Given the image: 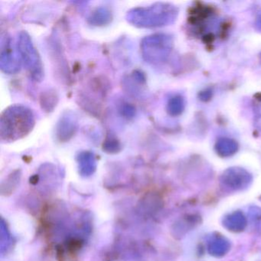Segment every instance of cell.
<instances>
[{
	"instance_id": "cell-1",
	"label": "cell",
	"mask_w": 261,
	"mask_h": 261,
	"mask_svg": "<svg viewBox=\"0 0 261 261\" xmlns=\"http://www.w3.org/2000/svg\"><path fill=\"white\" fill-rule=\"evenodd\" d=\"M36 126V117L31 108L13 105L4 110L0 117V140L10 143L27 137Z\"/></svg>"
},
{
	"instance_id": "cell-2",
	"label": "cell",
	"mask_w": 261,
	"mask_h": 261,
	"mask_svg": "<svg viewBox=\"0 0 261 261\" xmlns=\"http://www.w3.org/2000/svg\"><path fill=\"white\" fill-rule=\"evenodd\" d=\"M178 16L176 6L168 3H156L148 7L131 9L126 13V19L137 28H160L173 24Z\"/></svg>"
},
{
	"instance_id": "cell-3",
	"label": "cell",
	"mask_w": 261,
	"mask_h": 261,
	"mask_svg": "<svg viewBox=\"0 0 261 261\" xmlns=\"http://www.w3.org/2000/svg\"><path fill=\"white\" fill-rule=\"evenodd\" d=\"M173 46L172 36L166 33H155L142 39L140 51L142 57L146 62L158 65L169 59Z\"/></svg>"
},
{
	"instance_id": "cell-4",
	"label": "cell",
	"mask_w": 261,
	"mask_h": 261,
	"mask_svg": "<svg viewBox=\"0 0 261 261\" xmlns=\"http://www.w3.org/2000/svg\"><path fill=\"white\" fill-rule=\"evenodd\" d=\"M21 63L28 71L31 79L40 82L44 77V68L39 51L28 33L22 31L18 34L16 43Z\"/></svg>"
},
{
	"instance_id": "cell-5",
	"label": "cell",
	"mask_w": 261,
	"mask_h": 261,
	"mask_svg": "<svg viewBox=\"0 0 261 261\" xmlns=\"http://www.w3.org/2000/svg\"><path fill=\"white\" fill-rule=\"evenodd\" d=\"M21 66L16 45L14 46L8 33H3L0 44V68L5 74H15L20 71Z\"/></svg>"
},
{
	"instance_id": "cell-6",
	"label": "cell",
	"mask_w": 261,
	"mask_h": 261,
	"mask_svg": "<svg viewBox=\"0 0 261 261\" xmlns=\"http://www.w3.org/2000/svg\"><path fill=\"white\" fill-rule=\"evenodd\" d=\"M79 129V119L73 111H65L56 123L55 136L60 143H66L73 138Z\"/></svg>"
},
{
	"instance_id": "cell-7",
	"label": "cell",
	"mask_w": 261,
	"mask_h": 261,
	"mask_svg": "<svg viewBox=\"0 0 261 261\" xmlns=\"http://www.w3.org/2000/svg\"><path fill=\"white\" fill-rule=\"evenodd\" d=\"M251 176L247 171L242 168L233 167L226 170L222 175L224 184L230 188H243L248 185Z\"/></svg>"
},
{
	"instance_id": "cell-8",
	"label": "cell",
	"mask_w": 261,
	"mask_h": 261,
	"mask_svg": "<svg viewBox=\"0 0 261 261\" xmlns=\"http://www.w3.org/2000/svg\"><path fill=\"white\" fill-rule=\"evenodd\" d=\"M79 172L82 176L88 177L94 173L97 169V160L93 152H81L77 155Z\"/></svg>"
},
{
	"instance_id": "cell-9",
	"label": "cell",
	"mask_w": 261,
	"mask_h": 261,
	"mask_svg": "<svg viewBox=\"0 0 261 261\" xmlns=\"http://www.w3.org/2000/svg\"><path fill=\"white\" fill-rule=\"evenodd\" d=\"M112 13L105 7H99L94 10L88 17V22L94 27H105L112 21Z\"/></svg>"
},
{
	"instance_id": "cell-10",
	"label": "cell",
	"mask_w": 261,
	"mask_h": 261,
	"mask_svg": "<svg viewBox=\"0 0 261 261\" xmlns=\"http://www.w3.org/2000/svg\"><path fill=\"white\" fill-rule=\"evenodd\" d=\"M215 150L222 157H229L234 155L238 150V144L232 139L222 137L218 139L215 144Z\"/></svg>"
},
{
	"instance_id": "cell-11",
	"label": "cell",
	"mask_w": 261,
	"mask_h": 261,
	"mask_svg": "<svg viewBox=\"0 0 261 261\" xmlns=\"http://www.w3.org/2000/svg\"><path fill=\"white\" fill-rule=\"evenodd\" d=\"M186 108V100L180 94H175L169 97L166 105V111L171 117H178Z\"/></svg>"
},
{
	"instance_id": "cell-12",
	"label": "cell",
	"mask_w": 261,
	"mask_h": 261,
	"mask_svg": "<svg viewBox=\"0 0 261 261\" xmlns=\"http://www.w3.org/2000/svg\"><path fill=\"white\" fill-rule=\"evenodd\" d=\"M58 100L59 97L55 91H45L41 97V105L42 109L45 110L47 112H51L57 105Z\"/></svg>"
},
{
	"instance_id": "cell-13",
	"label": "cell",
	"mask_w": 261,
	"mask_h": 261,
	"mask_svg": "<svg viewBox=\"0 0 261 261\" xmlns=\"http://www.w3.org/2000/svg\"><path fill=\"white\" fill-rule=\"evenodd\" d=\"M121 143L114 136H108L103 142V150L109 154H115L121 150Z\"/></svg>"
},
{
	"instance_id": "cell-14",
	"label": "cell",
	"mask_w": 261,
	"mask_h": 261,
	"mask_svg": "<svg viewBox=\"0 0 261 261\" xmlns=\"http://www.w3.org/2000/svg\"><path fill=\"white\" fill-rule=\"evenodd\" d=\"M120 111L121 115L127 119L134 118L136 115L135 107L130 103H123L120 107Z\"/></svg>"
},
{
	"instance_id": "cell-15",
	"label": "cell",
	"mask_w": 261,
	"mask_h": 261,
	"mask_svg": "<svg viewBox=\"0 0 261 261\" xmlns=\"http://www.w3.org/2000/svg\"><path fill=\"white\" fill-rule=\"evenodd\" d=\"M255 29L257 31L261 32V11L258 13L256 15V19H255L254 22Z\"/></svg>"
}]
</instances>
